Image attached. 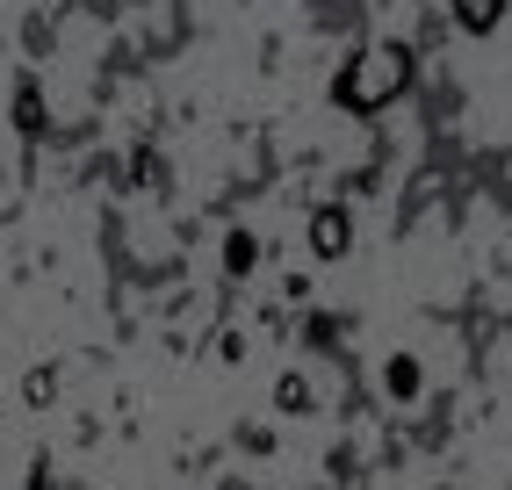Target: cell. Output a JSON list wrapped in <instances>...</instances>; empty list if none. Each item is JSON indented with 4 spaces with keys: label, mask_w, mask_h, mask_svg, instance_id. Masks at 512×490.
<instances>
[{
    "label": "cell",
    "mask_w": 512,
    "mask_h": 490,
    "mask_svg": "<svg viewBox=\"0 0 512 490\" xmlns=\"http://www.w3.org/2000/svg\"><path fill=\"white\" fill-rule=\"evenodd\" d=\"M339 245H347V224H339V209H325L318 217V253H339Z\"/></svg>",
    "instance_id": "2"
},
{
    "label": "cell",
    "mask_w": 512,
    "mask_h": 490,
    "mask_svg": "<svg viewBox=\"0 0 512 490\" xmlns=\"http://www.w3.org/2000/svg\"><path fill=\"white\" fill-rule=\"evenodd\" d=\"M404 87H412V51L404 44H368L347 73H339V101H347V109H383Z\"/></svg>",
    "instance_id": "1"
}]
</instances>
